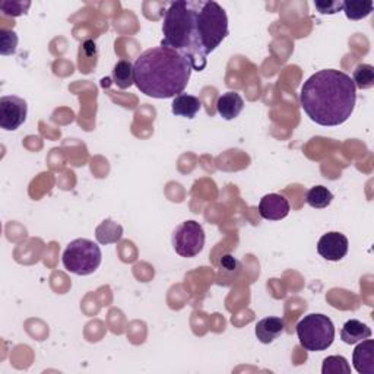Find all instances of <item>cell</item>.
<instances>
[{
    "instance_id": "52a82bcc",
    "label": "cell",
    "mask_w": 374,
    "mask_h": 374,
    "mask_svg": "<svg viewBox=\"0 0 374 374\" xmlns=\"http://www.w3.org/2000/svg\"><path fill=\"white\" fill-rule=\"evenodd\" d=\"M205 231L196 221H185L173 233V247L178 256L194 258L203 250Z\"/></svg>"
},
{
    "instance_id": "6da1fadb",
    "label": "cell",
    "mask_w": 374,
    "mask_h": 374,
    "mask_svg": "<svg viewBox=\"0 0 374 374\" xmlns=\"http://www.w3.org/2000/svg\"><path fill=\"white\" fill-rule=\"evenodd\" d=\"M357 88L350 75L325 69L304 82L300 104L310 120L320 126H339L354 113Z\"/></svg>"
},
{
    "instance_id": "5b68a950",
    "label": "cell",
    "mask_w": 374,
    "mask_h": 374,
    "mask_svg": "<svg viewBox=\"0 0 374 374\" xmlns=\"http://www.w3.org/2000/svg\"><path fill=\"white\" fill-rule=\"evenodd\" d=\"M297 336L306 351L320 352L334 343L335 326L325 314L311 313L297 323Z\"/></svg>"
},
{
    "instance_id": "ffe728a7",
    "label": "cell",
    "mask_w": 374,
    "mask_h": 374,
    "mask_svg": "<svg viewBox=\"0 0 374 374\" xmlns=\"http://www.w3.org/2000/svg\"><path fill=\"white\" fill-rule=\"evenodd\" d=\"M323 374H351V367L347 358L341 355H331L323 360L322 366Z\"/></svg>"
},
{
    "instance_id": "7402d4cb",
    "label": "cell",
    "mask_w": 374,
    "mask_h": 374,
    "mask_svg": "<svg viewBox=\"0 0 374 374\" xmlns=\"http://www.w3.org/2000/svg\"><path fill=\"white\" fill-rule=\"evenodd\" d=\"M18 36L9 29H0V53L3 56H10L17 53Z\"/></svg>"
},
{
    "instance_id": "9a60e30c",
    "label": "cell",
    "mask_w": 374,
    "mask_h": 374,
    "mask_svg": "<svg viewBox=\"0 0 374 374\" xmlns=\"http://www.w3.org/2000/svg\"><path fill=\"white\" fill-rule=\"evenodd\" d=\"M368 338H371V329L357 319L348 320L341 331V339L348 345H355V343Z\"/></svg>"
},
{
    "instance_id": "277c9868",
    "label": "cell",
    "mask_w": 374,
    "mask_h": 374,
    "mask_svg": "<svg viewBox=\"0 0 374 374\" xmlns=\"http://www.w3.org/2000/svg\"><path fill=\"white\" fill-rule=\"evenodd\" d=\"M198 33L205 54L212 53L228 36L227 12L217 2H198Z\"/></svg>"
},
{
    "instance_id": "7c38bea8",
    "label": "cell",
    "mask_w": 374,
    "mask_h": 374,
    "mask_svg": "<svg viewBox=\"0 0 374 374\" xmlns=\"http://www.w3.org/2000/svg\"><path fill=\"white\" fill-rule=\"evenodd\" d=\"M244 109V101L240 94L234 91L222 94L217 100V110L224 120H234L235 117L240 116Z\"/></svg>"
},
{
    "instance_id": "7a4b0ae2",
    "label": "cell",
    "mask_w": 374,
    "mask_h": 374,
    "mask_svg": "<svg viewBox=\"0 0 374 374\" xmlns=\"http://www.w3.org/2000/svg\"><path fill=\"white\" fill-rule=\"evenodd\" d=\"M133 69L139 91L158 100L183 94L192 75V65L182 54L161 46L143 52Z\"/></svg>"
},
{
    "instance_id": "e0dca14e",
    "label": "cell",
    "mask_w": 374,
    "mask_h": 374,
    "mask_svg": "<svg viewBox=\"0 0 374 374\" xmlns=\"http://www.w3.org/2000/svg\"><path fill=\"white\" fill-rule=\"evenodd\" d=\"M113 81L120 89H127L134 84V69L132 62L120 61L113 69Z\"/></svg>"
},
{
    "instance_id": "44dd1931",
    "label": "cell",
    "mask_w": 374,
    "mask_h": 374,
    "mask_svg": "<svg viewBox=\"0 0 374 374\" xmlns=\"http://www.w3.org/2000/svg\"><path fill=\"white\" fill-rule=\"evenodd\" d=\"M352 82L355 88L370 89L374 85V68L371 65H358L354 70Z\"/></svg>"
},
{
    "instance_id": "603a6c76",
    "label": "cell",
    "mask_w": 374,
    "mask_h": 374,
    "mask_svg": "<svg viewBox=\"0 0 374 374\" xmlns=\"http://www.w3.org/2000/svg\"><path fill=\"white\" fill-rule=\"evenodd\" d=\"M31 2H22V0H5L0 3V9L6 15V17H21V15L26 13Z\"/></svg>"
},
{
    "instance_id": "ac0fdd59",
    "label": "cell",
    "mask_w": 374,
    "mask_h": 374,
    "mask_svg": "<svg viewBox=\"0 0 374 374\" xmlns=\"http://www.w3.org/2000/svg\"><path fill=\"white\" fill-rule=\"evenodd\" d=\"M334 201V194L325 186H314L306 194V202L314 209H325Z\"/></svg>"
},
{
    "instance_id": "30bf717a",
    "label": "cell",
    "mask_w": 374,
    "mask_h": 374,
    "mask_svg": "<svg viewBox=\"0 0 374 374\" xmlns=\"http://www.w3.org/2000/svg\"><path fill=\"white\" fill-rule=\"evenodd\" d=\"M259 214L267 221L283 219L290 214V203L282 194H266L259 202Z\"/></svg>"
},
{
    "instance_id": "2e32d148",
    "label": "cell",
    "mask_w": 374,
    "mask_h": 374,
    "mask_svg": "<svg viewBox=\"0 0 374 374\" xmlns=\"http://www.w3.org/2000/svg\"><path fill=\"white\" fill-rule=\"evenodd\" d=\"M95 237L100 244H111L122 240L123 227L113 219L102 221L95 230Z\"/></svg>"
},
{
    "instance_id": "4fadbf2b",
    "label": "cell",
    "mask_w": 374,
    "mask_h": 374,
    "mask_svg": "<svg viewBox=\"0 0 374 374\" xmlns=\"http://www.w3.org/2000/svg\"><path fill=\"white\" fill-rule=\"evenodd\" d=\"M283 331H286V322L281 318H266L256 325V336L262 343H272Z\"/></svg>"
},
{
    "instance_id": "9c48e42d",
    "label": "cell",
    "mask_w": 374,
    "mask_h": 374,
    "mask_svg": "<svg viewBox=\"0 0 374 374\" xmlns=\"http://www.w3.org/2000/svg\"><path fill=\"white\" fill-rule=\"evenodd\" d=\"M348 238L338 233V231H332L325 234L319 243H318V251L320 256L326 260L331 262H339L343 258L347 256L348 253Z\"/></svg>"
},
{
    "instance_id": "cb8c5ba5",
    "label": "cell",
    "mask_w": 374,
    "mask_h": 374,
    "mask_svg": "<svg viewBox=\"0 0 374 374\" xmlns=\"http://www.w3.org/2000/svg\"><path fill=\"white\" fill-rule=\"evenodd\" d=\"M314 6L323 15H335L342 10V2H314Z\"/></svg>"
},
{
    "instance_id": "8fae6325",
    "label": "cell",
    "mask_w": 374,
    "mask_h": 374,
    "mask_svg": "<svg viewBox=\"0 0 374 374\" xmlns=\"http://www.w3.org/2000/svg\"><path fill=\"white\" fill-rule=\"evenodd\" d=\"M354 368L360 374H374V342L364 339L358 343L352 354Z\"/></svg>"
},
{
    "instance_id": "d4e9b609",
    "label": "cell",
    "mask_w": 374,
    "mask_h": 374,
    "mask_svg": "<svg viewBox=\"0 0 374 374\" xmlns=\"http://www.w3.org/2000/svg\"><path fill=\"white\" fill-rule=\"evenodd\" d=\"M221 265H222V267L224 269H226V271H228V272H240V269H242V265H240V262H238L237 259H234L233 256H231V254H226V256H222V259H221Z\"/></svg>"
},
{
    "instance_id": "ba28073f",
    "label": "cell",
    "mask_w": 374,
    "mask_h": 374,
    "mask_svg": "<svg viewBox=\"0 0 374 374\" xmlns=\"http://www.w3.org/2000/svg\"><path fill=\"white\" fill-rule=\"evenodd\" d=\"M28 106L24 98L5 95L0 98V126L5 130H17L26 120Z\"/></svg>"
},
{
    "instance_id": "5bb4252c",
    "label": "cell",
    "mask_w": 374,
    "mask_h": 374,
    "mask_svg": "<svg viewBox=\"0 0 374 374\" xmlns=\"http://www.w3.org/2000/svg\"><path fill=\"white\" fill-rule=\"evenodd\" d=\"M202 107V102L198 97L180 94L174 97L171 104V111L174 116H180L186 118H194Z\"/></svg>"
},
{
    "instance_id": "3957f363",
    "label": "cell",
    "mask_w": 374,
    "mask_h": 374,
    "mask_svg": "<svg viewBox=\"0 0 374 374\" xmlns=\"http://www.w3.org/2000/svg\"><path fill=\"white\" fill-rule=\"evenodd\" d=\"M164 38L161 47H167L182 54L193 70L206 68V54L202 49L198 33V2L177 0L170 3L164 15Z\"/></svg>"
},
{
    "instance_id": "8992f818",
    "label": "cell",
    "mask_w": 374,
    "mask_h": 374,
    "mask_svg": "<svg viewBox=\"0 0 374 374\" xmlns=\"http://www.w3.org/2000/svg\"><path fill=\"white\" fill-rule=\"evenodd\" d=\"M63 266L69 272L86 276L94 274L101 265L102 253L98 244L88 238H77L63 251Z\"/></svg>"
},
{
    "instance_id": "d6986e66",
    "label": "cell",
    "mask_w": 374,
    "mask_h": 374,
    "mask_svg": "<svg viewBox=\"0 0 374 374\" xmlns=\"http://www.w3.org/2000/svg\"><path fill=\"white\" fill-rule=\"evenodd\" d=\"M342 10L351 21H360L367 18L373 12V2H342Z\"/></svg>"
}]
</instances>
